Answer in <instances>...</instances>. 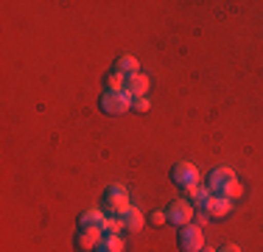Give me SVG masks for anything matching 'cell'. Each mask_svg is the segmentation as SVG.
I'll use <instances>...</instances> for the list:
<instances>
[{"instance_id": "cell-19", "label": "cell", "mask_w": 263, "mask_h": 252, "mask_svg": "<svg viewBox=\"0 0 263 252\" xmlns=\"http://www.w3.org/2000/svg\"><path fill=\"white\" fill-rule=\"evenodd\" d=\"M152 222H154V224H165V222H168V216H165L162 210H157V213H152Z\"/></svg>"}, {"instance_id": "cell-15", "label": "cell", "mask_w": 263, "mask_h": 252, "mask_svg": "<svg viewBox=\"0 0 263 252\" xmlns=\"http://www.w3.org/2000/svg\"><path fill=\"white\" fill-rule=\"evenodd\" d=\"M185 196L191 199V202H196L199 207H204V202H208L210 191H208V185H191V188H185Z\"/></svg>"}, {"instance_id": "cell-21", "label": "cell", "mask_w": 263, "mask_h": 252, "mask_svg": "<svg viewBox=\"0 0 263 252\" xmlns=\"http://www.w3.org/2000/svg\"><path fill=\"white\" fill-rule=\"evenodd\" d=\"M199 252H218V249H210V247H202V249H199Z\"/></svg>"}, {"instance_id": "cell-10", "label": "cell", "mask_w": 263, "mask_h": 252, "mask_svg": "<svg viewBox=\"0 0 263 252\" xmlns=\"http://www.w3.org/2000/svg\"><path fill=\"white\" fill-rule=\"evenodd\" d=\"M126 93L132 98H143L148 93V76H143V73L129 76V79H126Z\"/></svg>"}, {"instance_id": "cell-5", "label": "cell", "mask_w": 263, "mask_h": 252, "mask_svg": "<svg viewBox=\"0 0 263 252\" xmlns=\"http://www.w3.org/2000/svg\"><path fill=\"white\" fill-rule=\"evenodd\" d=\"M165 216H168V222H171V224L185 227V224H191V219H193V207H191V202L177 199V202H171V205H168Z\"/></svg>"}, {"instance_id": "cell-14", "label": "cell", "mask_w": 263, "mask_h": 252, "mask_svg": "<svg viewBox=\"0 0 263 252\" xmlns=\"http://www.w3.org/2000/svg\"><path fill=\"white\" fill-rule=\"evenodd\" d=\"M96 252H123V238L121 236H104L98 241Z\"/></svg>"}, {"instance_id": "cell-2", "label": "cell", "mask_w": 263, "mask_h": 252, "mask_svg": "<svg viewBox=\"0 0 263 252\" xmlns=\"http://www.w3.org/2000/svg\"><path fill=\"white\" fill-rule=\"evenodd\" d=\"M98 110L106 115H123L126 110H132V96L129 93H109L104 90V96L98 98Z\"/></svg>"}, {"instance_id": "cell-8", "label": "cell", "mask_w": 263, "mask_h": 252, "mask_svg": "<svg viewBox=\"0 0 263 252\" xmlns=\"http://www.w3.org/2000/svg\"><path fill=\"white\" fill-rule=\"evenodd\" d=\"M104 224H106V213L98 210V207H90L79 216V230H101L104 232Z\"/></svg>"}, {"instance_id": "cell-17", "label": "cell", "mask_w": 263, "mask_h": 252, "mask_svg": "<svg viewBox=\"0 0 263 252\" xmlns=\"http://www.w3.org/2000/svg\"><path fill=\"white\" fill-rule=\"evenodd\" d=\"M241 193H243V185L235 179V182H230V185L224 188V193H221V196H227V199H238Z\"/></svg>"}, {"instance_id": "cell-6", "label": "cell", "mask_w": 263, "mask_h": 252, "mask_svg": "<svg viewBox=\"0 0 263 252\" xmlns=\"http://www.w3.org/2000/svg\"><path fill=\"white\" fill-rule=\"evenodd\" d=\"M230 182H235V171H233V168H213V171L208 174V191L221 196L224 188H227Z\"/></svg>"}, {"instance_id": "cell-13", "label": "cell", "mask_w": 263, "mask_h": 252, "mask_svg": "<svg viewBox=\"0 0 263 252\" xmlns=\"http://www.w3.org/2000/svg\"><path fill=\"white\" fill-rule=\"evenodd\" d=\"M104 87H106L109 93H126V76L118 73L115 67H112V70L104 76Z\"/></svg>"}, {"instance_id": "cell-1", "label": "cell", "mask_w": 263, "mask_h": 252, "mask_svg": "<svg viewBox=\"0 0 263 252\" xmlns=\"http://www.w3.org/2000/svg\"><path fill=\"white\" fill-rule=\"evenodd\" d=\"M126 207H132L129 202V191L123 185H109L104 191V210L109 213V216H121Z\"/></svg>"}, {"instance_id": "cell-12", "label": "cell", "mask_w": 263, "mask_h": 252, "mask_svg": "<svg viewBox=\"0 0 263 252\" xmlns=\"http://www.w3.org/2000/svg\"><path fill=\"white\" fill-rule=\"evenodd\" d=\"M115 70L118 73H123L129 79V76H135V73H140V65H137V59L135 56H129V53H121L115 59Z\"/></svg>"}, {"instance_id": "cell-11", "label": "cell", "mask_w": 263, "mask_h": 252, "mask_svg": "<svg viewBox=\"0 0 263 252\" xmlns=\"http://www.w3.org/2000/svg\"><path fill=\"white\" fill-rule=\"evenodd\" d=\"M121 222L129 232H137V230H143V213L137 210V207H126V210L121 213Z\"/></svg>"}, {"instance_id": "cell-20", "label": "cell", "mask_w": 263, "mask_h": 252, "mask_svg": "<svg viewBox=\"0 0 263 252\" xmlns=\"http://www.w3.org/2000/svg\"><path fill=\"white\" fill-rule=\"evenodd\" d=\"M218 252H241V247H235V244H224Z\"/></svg>"}, {"instance_id": "cell-4", "label": "cell", "mask_w": 263, "mask_h": 252, "mask_svg": "<svg viewBox=\"0 0 263 252\" xmlns=\"http://www.w3.org/2000/svg\"><path fill=\"white\" fill-rule=\"evenodd\" d=\"M177 244H179V249H182V252H199L204 247V236H202L199 227L185 224L182 230L177 232Z\"/></svg>"}, {"instance_id": "cell-18", "label": "cell", "mask_w": 263, "mask_h": 252, "mask_svg": "<svg viewBox=\"0 0 263 252\" xmlns=\"http://www.w3.org/2000/svg\"><path fill=\"white\" fill-rule=\"evenodd\" d=\"M132 110L135 112H146L148 110V98L143 96V98H132Z\"/></svg>"}, {"instance_id": "cell-7", "label": "cell", "mask_w": 263, "mask_h": 252, "mask_svg": "<svg viewBox=\"0 0 263 252\" xmlns=\"http://www.w3.org/2000/svg\"><path fill=\"white\" fill-rule=\"evenodd\" d=\"M230 210H233V199L218 196V193H210L208 202H204V213L210 219H224V216H230Z\"/></svg>"}, {"instance_id": "cell-9", "label": "cell", "mask_w": 263, "mask_h": 252, "mask_svg": "<svg viewBox=\"0 0 263 252\" xmlns=\"http://www.w3.org/2000/svg\"><path fill=\"white\" fill-rule=\"evenodd\" d=\"M101 230H79L76 238H73V244H76L79 252H96L98 241H101Z\"/></svg>"}, {"instance_id": "cell-16", "label": "cell", "mask_w": 263, "mask_h": 252, "mask_svg": "<svg viewBox=\"0 0 263 252\" xmlns=\"http://www.w3.org/2000/svg\"><path fill=\"white\" fill-rule=\"evenodd\" d=\"M121 230H126L121 222V216H109L106 219V224H104V236H121Z\"/></svg>"}, {"instance_id": "cell-3", "label": "cell", "mask_w": 263, "mask_h": 252, "mask_svg": "<svg viewBox=\"0 0 263 252\" xmlns=\"http://www.w3.org/2000/svg\"><path fill=\"white\" fill-rule=\"evenodd\" d=\"M171 182H174V185H179L182 191H185V188H191V185H199V168L193 166V163H174Z\"/></svg>"}]
</instances>
